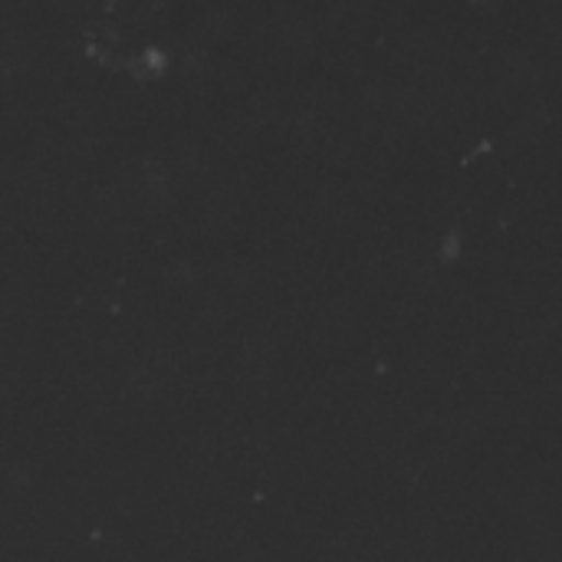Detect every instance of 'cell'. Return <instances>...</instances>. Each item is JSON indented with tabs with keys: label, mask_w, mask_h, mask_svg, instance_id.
<instances>
[]
</instances>
